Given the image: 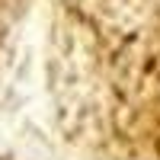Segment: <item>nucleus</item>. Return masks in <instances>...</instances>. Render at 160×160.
<instances>
[{
	"label": "nucleus",
	"mask_w": 160,
	"mask_h": 160,
	"mask_svg": "<svg viewBox=\"0 0 160 160\" xmlns=\"http://www.w3.org/2000/svg\"><path fill=\"white\" fill-rule=\"evenodd\" d=\"M68 58L77 61V112L96 138L160 160V0H71Z\"/></svg>",
	"instance_id": "nucleus-1"
}]
</instances>
